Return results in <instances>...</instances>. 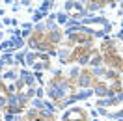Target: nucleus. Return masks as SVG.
I'll return each mask as SVG.
<instances>
[{"mask_svg": "<svg viewBox=\"0 0 123 121\" xmlns=\"http://www.w3.org/2000/svg\"><path fill=\"white\" fill-rule=\"evenodd\" d=\"M78 86V76L77 75H71V76H63V75H56L49 82V97L52 99L58 106L69 103L71 99L75 97V91H77Z\"/></svg>", "mask_w": 123, "mask_h": 121, "instance_id": "obj_1", "label": "nucleus"}, {"mask_svg": "<svg viewBox=\"0 0 123 121\" xmlns=\"http://www.w3.org/2000/svg\"><path fill=\"white\" fill-rule=\"evenodd\" d=\"M93 90L99 97H106V95H117L123 91V86H121V80L117 73H108L105 76H99L97 75V80L93 84Z\"/></svg>", "mask_w": 123, "mask_h": 121, "instance_id": "obj_2", "label": "nucleus"}, {"mask_svg": "<svg viewBox=\"0 0 123 121\" xmlns=\"http://www.w3.org/2000/svg\"><path fill=\"white\" fill-rule=\"evenodd\" d=\"M58 39L60 36L56 32H50V30H36L34 34L30 36L28 43L30 47L37 48V50H56V45H58Z\"/></svg>", "mask_w": 123, "mask_h": 121, "instance_id": "obj_3", "label": "nucleus"}, {"mask_svg": "<svg viewBox=\"0 0 123 121\" xmlns=\"http://www.w3.org/2000/svg\"><path fill=\"white\" fill-rule=\"evenodd\" d=\"M101 52L105 56V63L114 71H121L123 73V56L119 52V48L116 47V39H105L101 45Z\"/></svg>", "mask_w": 123, "mask_h": 121, "instance_id": "obj_4", "label": "nucleus"}, {"mask_svg": "<svg viewBox=\"0 0 123 121\" xmlns=\"http://www.w3.org/2000/svg\"><path fill=\"white\" fill-rule=\"evenodd\" d=\"M34 91H36L34 78H32L28 73H23V75H21V80L17 82V97H19V101H21V104H23V106L32 99Z\"/></svg>", "mask_w": 123, "mask_h": 121, "instance_id": "obj_5", "label": "nucleus"}, {"mask_svg": "<svg viewBox=\"0 0 123 121\" xmlns=\"http://www.w3.org/2000/svg\"><path fill=\"white\" fill-rule=\"evenodd\" d=\"M93 43V36L88 34V32H82V30H73L67 37V45L71 48L75 47H82V45H92Z\"/></svg>", "mask_w": 123, "mask_h": 121, "instance_id": "obj_6", "label": "nucleus"}, {"mask_svg": "<svg viewBox=\"0 0 123 121\" xmlns=\"http://www.w3.org/2000/svg\"><path fill=\"white\" fill-rule=\"evenodd\" d=\"M92 45H82V47H75L73 50H71L69 58L67 61H86V58L92 54Z\"/></svg>", "mask_w": 123, "mask_h": 121, "instance_id": "obj_7", "label": "nucleus"}, {"mask_svg": "<svg viewBox=\"0 0 123 121\" xmlns=\"http://www.w3.org/2000/svg\"><path fill=\"white\" fill-rule=\"evenodd\" d=\"M28 65L36 69H49L50 67V58L47 56V54H30L28 56Z\"/></svg>", "mask_w": 123, "mask_h": 121, "instance_id": "obj_8", "label": "nucleus"}, {"mask_svg": "<svg viewBox=\"0 0 123 121\" xmlns=\"http://www.w3.org/2000/svg\"><path fill=\"white\" fill-rule=\"evenodd\" d=\"M62 121H88V112L84 108H71L62 117Z\"/></svg>", "mask_w": 123, "mask_h": 121, "instance_id": "obj_9", "label": "nucleus"}, {"mask_svg": "<svg viewBox=\"0 0 123 121\" xmlns=\"http://www.w3.org/2000/svg\"><path fill=\"white\" fill-rule=\"evenodd\" d=\"M21 121H54V117L43 110H30Z\"/></svg>", "mask_w": 123, "mask_h": 121, "instance_id": "obj_10", "label": "nucleus"}, {"mask_svg": "<svg viewBox=\"0 0 123 121\" xmlns=\"http://www.w3.org/2000/svg\"><path fill=\"white\" fill-rule=\"evenodd\" d=\"M101 112L110 114V115H117V114H123V103L121 101H112L108 104L101 106Z\"/></svg>", "mask_w": 123, "mask_h": 121, "instance_id": "obj_11", "label": "nucleus"}, {"mask_svg": "<svg viewBox=\"0 0 123 121\" xmlns=\"http://www.w3.org/2000/svg\"><path fill=\"white\" fill-rule=\"evenodd\" d=\"M86 28H92L93 32H105L108 28V24L103 21V19H95V21H84Z\"/></svg>", "mask_w": 123, "mask_h": 121, "instance_id": "obj_12", "label": "nucleus"}, {"mask_svg": "<svg viewBox=\"0 0 123 121\" xmlns=\"http://www.w3.org/2000/svg\"><path fill=\"white\" fill-rule=\"evenodd\" d=\"M108 2L106 0H97V2H86L84 4V8L86 9H90V11H93V9H101V8H105Z\"/></svg>", "mask_w": 123, "mask_h": 121, "instance_id": "obj_13", "label": "nucleus"}, {"mask_svg": "<svg viewBox=\"0 0 123 121\" xmlns=\"http://www.w3.org/2000/svg\"><path fill=\"white\" fill-rule=\"evenodd\" d=\"M6 101H8V91H6V86L0 80V106L6 104Z\"/></svg>", "mask_w": 123, "mask_h": 121, "instance_id": "obj_14", "label": "nucleus"}, {"mask_svg": "<svg viewBox=\"0 0 123 121\" xmlns=\"http://www.w3.org/2000/svg\"><path fill=\"white\" fill-rule=\"evenodd\" d=\"M90 63H93V65L101 63V54H99V50H92V54H90Z\"/></svg>", "mask_w": 123, "mask_h": 121, "instance_id": "obj_15", "label": "nucleus"}, {"mask_svg": "<svg viewBox=\"0 0 123 121\" xmlns=\"http://www.w3.org/2000/svg\"><path fill=\"white\" fill-rule=\"evenodd\" d=\"M67 9H69L73 15H75V13H77V15H82V11H84L80 6H75V4H69V6H67Z\"/></svg>", "mask_w": 123, "mask_h": 121, "instance_id": "obj_16", "label": "nucleus"}, {"mask_svg": "<svg viewBox=\"0 0 123 121\" xmlns=\"http://www.w3.org/2000/svg\"><path fill=\"white\" fill-rule=\"evenodd\" d=\"M121 13H123V4H121Z\"/></svg>", "mask_w": 123, "mask_h": 121, "instance_id": "obj_17", "label": "nucleus"}]
</instances>
